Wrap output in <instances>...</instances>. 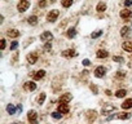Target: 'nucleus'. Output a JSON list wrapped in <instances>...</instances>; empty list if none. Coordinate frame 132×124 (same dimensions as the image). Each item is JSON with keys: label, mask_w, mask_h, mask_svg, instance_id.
Segmentation results:
<instances>
[{"label": "nucleus", "mask_w": 132, "mask_h": 124, "mask_svg": "<svg viewBox=\"0 0 132 124\" xmlns=\"http://www.w3.org/2000/svg\"><path fill=\"white\" fill-rule=\"evenodd\" d=\"M115 110H117V107H115L114 105H111V103H105V105L102 106L101 114H102V115H108V114H110V112H113V111H115Z\"/></svg>", "instance_id": "nucleus-1"}, {"label": "nucleus", "mask_w": 132, "mask_h": 124, "mask_svg": "<svg viewBox=\"0 0 132 124\" xmlns=\"http://www.w3.org/2000/svg\"><path fill=\"white\" fill-rule=\"evenodd\" d=\"M27 119L30 121V124H38V114L35 110H30L27 114Z\"/></svg>", "instance_id": "nucleus-2"}, {"label": "nucleus", "mask_w": 132, "mask_h": 124, "mask_svg": "<svg viewBox=\"0 0 132 124\" xmlns=\"http://www.w3.org/2000/svg\"><path fill=\"white\" fill-rule=\"evenodd\" d=\"M29 7H30V3L27 0H21L17 5V9H18V12H26L29 9Z\"/></svg>", "instance_id": "nucleus-3"}, {"label": "nucleus", "mask_w": 132, "mask_h": 124, "mask_svg": "<svg viewBox=\"0 0 132 124\" xmlns=\"http://www.w3.org/2000/svg\"><path fill=\"white\" fill-rule=\"evenodd\" d=\"M58 14H60V12H58L57 9H53V11H51V12L47 14V21H48V22H54V21L57 20Z\"/></svg>", "instance_id": "nucleus-4"}, {"label": "nucleus", "mask_w": 132, "mask_h": 124, "mask_svg": "<svg viewBox=\"0 0 132 124\" xmlns=\"http://www.w3.org/2000/svg\"><path fill=\"white\" fill-rule=\"evenodd\" d=\"M93 74H95L96 78H104L106 75V69L104 66H98V67H96V70H95Z\"/></svg>", "instance_id": "nucleus-5"}, {"label": "nucleus", "mask_w": 132, "mask_h": 124, "mask_svg": "<svg viewBox=\"0 0 132 124\" xmlns=\"http://www.w3.org/2000/svg\"><path fill=\"white\" fill-rule=\"evenodd\" d=\"M86 115H87V120L89 123H93L96 120V118H97V111L96 110H88Z\"/></svg>", "instance_id": "nucleus-6"}, {"label": "nucleus", "mask_w": 132, "mask_h": 124, "mask_svg": "<svg viewBox=\"0 0 132 124\" xmlns=\"http://www.w3.org/2000/svg\"><path fill=\"white\" fill-rule=\"evenodd\" d=\"M61 54H62V57H65V58H71V57H77V56H78V53H77L74 49H66V50H63Z\"/></svg>", "instance_id": "nucleus-7"}, {"label": "nucleus", "mask_w": 132, "mask_h": 124, "mask_svg": "<svg viewBox=\"0 0 132 124\" xmlns=\"http://www.w3.org/2000/svg\"><path fill=\"white\" fill-rule=\"evenodd\" d=\"M23 89L26 92H32V91L36 89V83H34V82H26L23 84Z\"/></svg>", "instance_id": "nucleus-8"}, {"label": "nucleus", "mask_w": 132, "mask_h": 124, "mask_svg": "<svg viewBox=\"0 0 132 124\" xmlns=\"http://www.w3.org/2000/svg\"><path fill=\"white\" fill-rule=\"evenodd\" d=\"M119 16H120V18H123V20H131V18H132V12H131L129 9H123V11L119 12Z\"/></svg>", "instance_id": "nucleus-9"}, {"label": "nucleus", "mask_w": 132, "mask_h": 124, "mask_svg": "<svg viewBox=\"0 0 132 124\" xmlns=\"http://www.w3.org/2000/svg\"><path fill=\"white\" fill-rule=\"evenodd\" d=\"M40 40H42V41H52V40H53V35H52V32H49V31H44V32L40 35Z\"/></svg>", "instance_id": "nucleus-10"}, {"label": "nucleus", "mask_w": 132, "mask_h": 124, "mask_svg": "<svg viewBox=\"0 0 132 124\" xmlns=\"http://www.w3.org/2000/svg\"><path fill=\"white\" fill-rule=\"evenodd\" d=\"M73 100V96H71V93H65V94H62L61 97H60V103H68V102H70Z\"/></svg>", "instance_id": "nucleus-11"}, {"label": "nucleus", "mask_w": 132, "mask_h": 124, "mask_svg": "<svg viewBox=\"0 0 132 124\" xmlns=\"http://www.w3.org/2000/svg\"><path fill=\"white\" fill-rule=\"evenodd\" d=\"M30 75H32L34 80H40V79H43V78L45 76V71H44V70H39V71H34V73L30 74Z\"/></svg>", "instance_id": "nucleus-12"}, {"label": "nucleus", "mask_w": 132, "mask_h": 124, "mask_svg": "<svg viewBox=\"0 0 132 124\" xmlns=\"http://www.w3.org/2000/svg\"><path fill=\"white\" fill-rule=\"evenodd\" d=\"M26 59H27V62L30 65H34V64H36V61H38V54L36 53H30V54H27Z\"/></svg>", "instance_id": "nucleus-13"}, {"label": "nucleus", "mask_w": 132, "mask_h": 124, "mask_svg": "<svg viewBox=\"0 0 132 124\" xmlns=\"http://www.w3.org/2000/svg\"><path fill=\"white\" fill-rule=\"evenodd\" d=\"M58 111H60L61 114H68V112L70 111V107H69L68 103H60V105H58Z\"/></svg>", "instance_id": "nucleus-14"}, {"label": "nucleus", "mask_w": 132, "mask_h": 124, "mask_svg": "<svg viewBox=\"0 0 132 124\" xmlns=\"http://www.w3.org/2000/svg\"><path fill=\"white\" fill-rule=\"evenodd\" d=\"M129 35H131V29H129L128 26H124V27L120 29V36L127 38V36H129Z\"/></svg>", "instance_id": "nucleus-15"}, {"label": "nucleus", "mask_w": 132, "mask_h": 124, "mask_svg": "<svg viewBox=\"0 0 132 124\" xmlns=\"http://www.w3.org/2000/svg\"><path fill=\"white\" fill-rule=\"evenodd\" d=\"M7 36H9V38H18V36H20V31L16 30V29L8 30V31H7Z\"/></svg>", "instance_id": "nucleus-16"}, {"label": "nucleus", "mask_w": 132, "mask_h": 124, "mask_svg": "<svg viewBox=\"0 0 132 124\" xmlns=\"http://www.w3.org/2000/svg\"><path fill=\"white\" fill-rule=\"evenodd\" d=\"M120 106H122V109H123V110L131 109V107H132V98H127V100H124V102H123Z\"/></svg>", "instance_id": "nucleus-17"}, {"label": "nucleus", "mask_w": 132, "mask_h": 124, "mask_svg": "<svg viewBox=\"0 0 132 124\" xmlns=\"http://www.w3.org/2000/svg\"><path fill=\"white\" fill-rule=\"evenodd\" d=\"M131 116H132L131 112H119V114H117V119H122V120H127Z\"/></svg>", "instance_id": "nucleus-18"}, {"label": "nucleus", "mask_w": 132, "mask_h": 124, "mask_svg": "<svg viewBox=\"0 0 132 124\" xmlns=\"http://www.w3.org/2000/svg\"><path fill=\"white\" fill-rule=\"evenodd\" d=\"M96 56H97L98 58H106V57L109 56V52L105 50V49H98L97 53H96Z\"/></svg>", "instance_id": "nucleus-19"}, {"label": "nucleus", "mask_w": 132, "mask_h": 124, "mask_svg": "<svg viewBox=\"0 0 132 124\" xmlns=\"http://www.w3.org/2000/svg\"><path fill=\"white\" fill-rule=\"evenodd\" d=\"M122 48L126 50V52H132V41H124L122 44Z\"/></svg>", "instance_id": "nucleus-20"}, {"label": "nucleus", "mask_w": 132, "mask_h": 124, "mask_svg": "<svg viewBox=\"0 0 132 124\" xmlns=\"http://www.w3.org/2000/svg\"><path fill=\"white\" fill-rule=\"evenodd\" d=\"M96 11L100 12V13L105 12V11H106V4H105L104 2H100V3L97 4V7H96Z\"/></svg>", "instance_id": "nucleus-21"}, {"label": "nucleus", "mask_w": 132, "mask_h": 124, "mask_svg": "<svg viewBox=\"0 0 132 124\" xmlns=\"http://www.w3.org/2000/svg\"><path fill=\"white\" fill-rule=\"evenodd\" d=\"M66 35H68V38L73 39V38H75V36H77V30H75L74 27H70V29L68 30V32H66Z\"/></svg>", "instance_id": "nucleus-22"}, {"label": "nucleus", "mask_w": 132, "mask_h": 124, "mask_svg": "<svg viewBox=\"0 0 132 124\" xmlns=\"http://www.w3.org/2000/svg\"><path fill=\"white\" fill-rule=\"evenodd\" d=\"M27 22H29V25L35 26V25H38V17L36 16H31V17L27 18Z\"/></svg>", "instance_id": "nucleus-23"}, {"label": "nucleus", "mask_w": 132, "mask_h": 124, "mask_svg": "<svg viewBox=\"0 0 132 124\" xmlns=\"http://www.w3.org/2000/svg\"><path fill=\"white\" fill-rule=\"evenodd\" d=\"M126 94H127V91H126V89H119V91L115 92V96H117L118 98H123Z\"/></svg>", "instance_id": "nucleus-24"}, {"label": "nucleus", "mask_w": 132, "mask_h": 124, "mask_svg": "<svg viewBox=\"0 0 132 124\" xmlns=\"http://www.w3.org/2000/svg\"><path fill=\"white\" fill-rule=\"evenodd\" d=\"M61 4L65 8H69V7L73 5V0H61Z\"/></svg>", "instance_id": "nucleus-25"}, {"label": "nucleus", "mask_w": 132, "mask_h": 124, "mask_svg": "<svg viewBox=\"0 0 132 124\" xmlns=\"http://www.w3.org/2000/svg\"><path fill=\"white\" fill-rule=\"evenodd\" d=\"M7 111H8V114H11V115H13V114H16V111H17V109L13 106V105H8L7 106Z\"/></svg>", "instance_id": "nucleus-26"}, {"label": "nucleus", "mask_w": 132, "mask_h": 124, "mask_svg": "<svg viewBox=\"0 0 132 124\" xmlns=\"http://www.w3.org/2000/svg\"><path fill=\"white\" fill-rule=\"evenodd\" d=\"M126 75H127V74H126V71H123V70H119V71L115 74V76H117L118 79H124Z\"/></svg>", "instance_id": "nucleus-27"}, {"label": "nucleus", "mask_w": 132, "mask_h": 124, "mask_svg": "<svg viewBox=\"0 0 132 124\" xmlns=\"http://www.w3.org/2000/svg\"><path fill=\"white\" fill-rule=\"evenodd\" d=\"M113 61H114V62H118V64H123L124 58L120 57V56H114V57H113Z\"/></svg>", "instance_id": "nucleus-28"}, {"label": "nucleus", "mask_w": 132, "mask_h": 124, "mask_svg": "<svg viewBox=\"0 0 132 124\" xmlns=\"http://www.w3.org/2000/svg\"><path fill=\"white\" fill-rule=\"evenodd\" d=\"M101 35H102V31L98 30V31H96V32H92V34H91V38H92V39H97V38H100Z\"/></svg>", "instance_id": "nucleus-29"}, {"label": "nucleus", "mask_w": 132, "mask_h": 124, "mask_svg": "<svg viewBox=\"0 0 132 124\" xmlns=\"http://www.w3.org/2000/svg\"><path fill=\"white\" fill-rule=\"evenodd\" d=\"M44 101H45V93H42V94L38 97V103H39V105H43Z\"/></svg>", "instance_id": "nucleus-30"}, {"label": "nucleus", "mask_w": 132, "mask_h": 124, "mask_svg": "<svg viewBox=\"0 0 132 124\" xmlns=\"http://www.w3.org/2000/svg\"><path fill=\"white\" fill-rule=\"evenodd\" d=\"M62 115H63V114H61L60 111H53V112H52V118H54V119H57V120L61 119Z\"/></svg>", "instance_id": "nucleus-31"}, {"label": "nucleus", "mask_w": 132, "mask_h": 124, "mask_svg": "<svg viewBox=\"0 0 132 124\" xmlns=\"http://www.w3.org/2000/svg\"><path fill=\"white\" fill-rule=\"evenodd\" d=\"M52 49V41H47L44 45V52H49Z\"/></svg>", "instance_id": "nucleus-32"}, {"label": "nucleus", "mask_w": 132, "mask_h": 124, "mask_svg": "<svg viewBox=\"0 0 132 124\" xmlns=\"http://www.w3.org/2000/svg\"><path fill=\"white\" fill-rule=\"evenodd\" d=\"M89 88H91V91L93 92V94H97V93H98V88H97V85L91 84V85H89Z\"/></svg>", "instance_id": "nucleus-33"}, {"label": "nucleus", "mask_w": 132, "mask_h": 124, "mask_svg": "<svg viewBox=\"0 0 132 124\" xmlns=\"http://www.w3.org/2000/svg\"><path fill=\"white\" fill-rule=\"evenodd\" d=\"M17 47H18V41H13V43L11 44V50H14Z\"/></svg>", "instance_id": "nucleus-34"}, {"label": "nucleus", "mask_w": 132, "mask_h": 124, "mask_svg": "<svg viewBox=\"0 0 132 124\" xmlns=\"http://www.w3.org/2000/svg\"><path fill=\"white\" fill-rule=\"evenodd\" d=\"M39 7L40 8H45L47 7V2H45V0H40V2H39Z\"/></svg>", "instance_id": "nucleus-35"}, {"label": "nucleus", "mask_w": 132, "mask_h": 124, "mask_svg": "<svg viewBox=\"0 0 132 124\" xmlns=\"http://www.w3.org/2000/svg\"><path fill=\"white\" fill-rule=\"evenodd\" d=\"M124 5L126 7H131L132 5V0H124Z\"/></svg>", "instance_id": "nucleus-36"}, {"label": "nucleus", "mask_w": 132, "mask_h": 124, "mask_svg": "<svg viewBox=\"0 0 132 124\" xmlns=\"http://www.w3.org/2000/svg\"><path fill=\"white\" fill-rule=\"evenodd\" d=\"M89 64H91V61H89V59H87V58L83 59V65H84V66H89Z\"/></svg>", "instance_id": "nucleus-37"}, {"label": "nucleus", "mask_w": 132, "mask_h": 124, "mask_svg": "<svg viewBox=\"0 0 132 124\" xmlns=\"http://www.w3.org/2000/svg\"><path fill=\"white\" fill-rule=\"evenodd\" d=\"M4 49H5V40L2 39V50H4Z\"/></svg>", "instance_id": "nucleus-38"}, {"label": "nucleus", "mask_w": 132, "mask_h": 124, "mask_svg": "<svg viewBox=\"0 0 132 124\" xmlns=\"http://www.w3.org/2000/svg\"><path fill=\"white\" fill-rule=\"evenodd\" d=\"M105 93H106V96H111V94H113L110 89H106V91H105Z\"/></svg>", "instance_id": "nucleus-39"}, {"label": "nucleus", "mask_w": 132, "mask_h": 124, "mask_svg": "<svg viewBox=\"0 0 132 124\" xmlns=\"http://www.w3.org/2000/svg\"><path fill=\"white\" fill-rule=\"evenodd\" d=\"M17 111H18V112H21V111H22V105H21V103L17 106Z\"/></svg>", "instance_id": "nucleus-40"}, {"label": "nucleus", "mask_w": 132, "mask_h": 124, "mask_svg": "<svg viewBox=\"0 0 132 124\" xmlns=\"http://www.w3.org/2000/svg\"><path fill=\"white\" fill-rule=\"evenodd\" d=\"M49 2H51V3H56V0H49Z\"/></svg>", "instance_id": "nucleus-41"}, {"label": "nucleus", "mask_w": 132, "mask_h": 124, "mask_svg": "<svg viewBox=\"0 0 132 124\" xmlns=\"http://www.w3.org/2000/svg\"><path fill=\"white\" fill-rule=\"evenodd\" d=\"M13 124H16V123H13Z\"/></svg>", "instance_id": "nucleus-42"}]
</instances>
